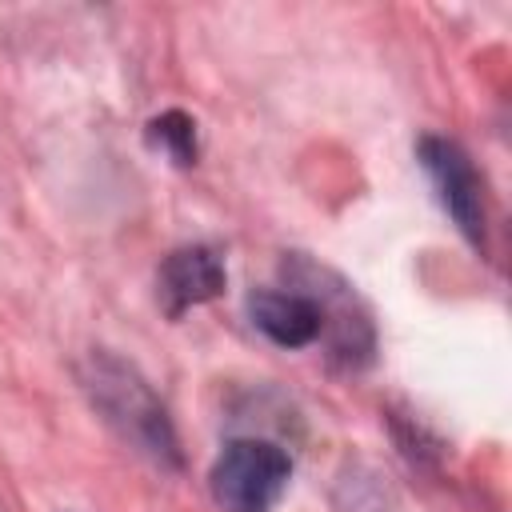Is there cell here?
I'll use <instances>...</instances> for the list:
<instances>
[{
	"label": "cell",
	"mask_w": 512,
	"mask_h": 512,
	"mask_svg": "<svg viewBox=\"0 0 512 512\" xmlns=\"http://www.w3.org/2000/svg\"><path fill=\"white\" fill-rule=\"evenodd\" d=\"M248 316L280 348H308L324 336V312L308 288H256Z\"/></svg>",
	"instance_id": "5"
},
{
	"label": "cell",
	"mask_w": 512,
	"mask_h": 512,
	"mask_svg": "<svg viewBox=\"0 0 512 512\" xmlns=\"http://www.w3.org/2000/svg\"><path fill=\"white\" fill-rule=\"evenodd\" d=\"M416 156L436 188V200L440 208L452 216V224L460 228V236L476 248H484V224H488V212H484V180L480 172L472 168L468 152L456 144V140H444V136H424L416 144Z\"/></svg>",
	"instance_id": "3"
},
{
	"label": "cell",
	"mask_w": 512,
	"mask_h": 512,
	"mask_svg": "<svg viewBox=\"0 0 512 512\" xmlns=\"http://www.w3.org/2000/svg\"><path fill=\"white\" fill-rule=\"evenodd\" d=\"M84 392L92 400V408L104 416V424L140 456H148L160 468H180V444H176V428L164 412V404L156 400V392L148 388V380L124 364L112 352H92L84 360Z\"/></svg>",
	"instance_id": "1"
},
{
	"label": "cell",
	"mask_w": 512,
	"mask_h": 512,
	"mask_svg": "<svg viewBox=\"0 0 512 512\" xmlns=\"http://www.w3.org/2000/svg\"><path fill=\"white\" fill-rule=\"evenodd\" d=\"M292 460L272 440H232L208 472V492L220 512H272L288 488Z\"/></svg>",
	"instance_id": "2"
},
{
	"label": "cell",
	"mask_w": 512,
	"mask_h": 512,
	"mask_svg": "<svg viewBox=\"0 0 512 512\" xmlns=\"http://www.w3.org/2000/svg\"><path fill=\"white\" fill-rule=\"evenodd\" d=\"M224 280H228V272H224L220 252L208 244H188V248L168 252V260L156 272V292H160L164 312L176 320L188 308L216 300L224 292Z\"/></svg>",
	"instance_id": "4"
},
{
	"label": "cell",
	"mask_w": 512,
	"mask_h": 512,
	"mask_svg": "<svg viewBox=\"0 0 512 512\" xmlns=\"http://www.w3.org/2000/svg\"><path fill=\"white\" fill-rule=\"evenodd\" d=\"M148 144L160 152V156H168L176 168H188V164H196V120L188 116V112H180V108H172V112H160L152 124H148Z\"/></svg>",
	"instance_id": "6"
}]
</instances>
